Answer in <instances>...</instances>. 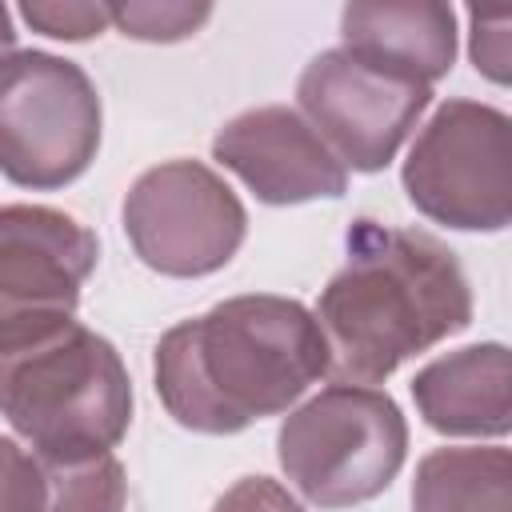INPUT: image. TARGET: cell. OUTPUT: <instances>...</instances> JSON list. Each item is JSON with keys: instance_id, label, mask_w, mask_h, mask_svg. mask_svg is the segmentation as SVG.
Wrapping results in <instances>:
<instances>
[{"instance_id": "ffe728a7", "label": "cell", "mask_w": 512, "mask_h": 512, "mask_svg": "<svg viewBox=\"0 0 512 512\" xmlns=\"http://www.w3.org/2000/svg\"><path fill=\"white\" fill-rule=\"evenodd\" d=\"M8 52H16V28H12V12L0 4V60Z\"/></svg>"}, {"instance_id": "277c9868", "label": "cell", "mask_w": 512, "mask_h": 512, "mask_svg": "<svg viewBox=\"0 0 512 512\" xmlns=\"http://www.w3.org/2000/svg\"><path fill=\"white\" fill-rule=\"evenodd\" d=\"M408 456L400 404L372 384H328L296 404L276 432L288 484L316 508H352L380 496Z\"/></svg>"}, {"instance_id": "9a60e30c", "label": "cell", "mask_w": 512, "mask_h": 512, "mask_svg": "<svg viewBox=\"0 0 512 512\" xmlns=\"http://www.w3.org/2000/svg\"><path fill=\"white\" fill-rule=\"evenodd\" d=\"M112 12V28L128 40H144V44H172V40H188L196 36L208 16L212 4H180V0H128V4H108Z\"/></svg>"}, {"instance_id": "6da1fadb", "label": "cell", "mask_w": 512, "mask_h": 512, "mask_svg": "<svg viewBox=\"0 0 512 512\" xmlns=\"http://www.w3.org/2000/svg\"><path fill=\"white\" fill-rule=\"evenodd\" d=\"M152 372L160 404L180 428L232 436L288 412L328 376V344L300 300L248 292L172 324Z\"/></svg>"}, {"instance_id": "4fadbf2b", "label": "cell", "mask_w": 512, "mask_h": 512, "mask_svg": "<svg viewBox=\"0 0 512 512\" xmlns=\"http://www.w3.org/2000/svg\"><path fill=\"white\" fill-rule=\"evenodd\" d=\"M412 512H512V456L500 444L432 448L416 464Z\"/></svg>"}, {"instance_id": "7c38bea8", "label": "cell", "mask_w": 512, "mask_h": 512, "mask_svg": "<svg viewBox=\"0 0 512 512\" xmlns=\"http://www.w3.org/2000/svg\"><path fill=\"white\" fill-rule=\"evenodd\" d=\"M340 48L416 84H436L456 60V12L448 4H344Z\"/></svg>"}, {"instance_id": "52a82bcc", "label": "cell", "mask_w": 512, "mask_h": 512, "mask_svg": "<svg viewBox=\"0 0 512 512\" xmlns=\"http://www.w3.org/2000/svg\"><path fill=\"white\" fill-rule=\"evenodd\" d=\"M124 232L140 264L160 276L220 272L244 244L248 212L232 184L200 160H164L124 196Z\"/></svg>"}, {"instance_id": "7a4b0ae2", "label": "cell", "mask_w": 512, "mask_h": 512, "mask_svg": "<svg viewBox=\"0 0 512 512\" xmlns=\"http://www.w3.org/2000/svg\"><path fill=\"white\" fill-rule=\"evenodd\" d=\"M328 372L340 384L388 380L404 360L472 324V288L456 252L420 228L356 220L348 260L316 300Z\"/></svg>"}, {"instance_id": "2e32d148", "label": "cell", "mask_w": 512, "mask_h": 512, "mask_svg": "<svg viewBox=\"0 0 512 512\" xmlns=\"http://www.w3.org/2000/svg\"><path fill=\"white\" fill-rule=\"evenodd\" d=\"M20 16L28 28L52 40H92L104 28H112L108 4H84V0H32L20 4Z\"/></svg>"}, {"instance_id": "d6986e66", "label": "cell", "mask_w": 512, "mask_h": 512, "mask_svg": "<svg viewBox=\"0 0 512 512\" xmlns=\"http://www.w3.org/2000/svg\"><path fill=\"white\" fill-rule=\"evenodd\" d=\"M212 512H304V504L272 476H244L212 504Z\"/></svg>"}, {"instance_id": "ba28073f", "label": "cell", "mask_w": 512, "mask_h": 512, "mask_svg": "<svg viewBox=\"0 0 512 512\" xmlns=\"http://www.w3.org/2000/svg\"><path fill=\"white\" fill-rule=\"evenodd\" d=\"M428 100V84L388 76L344 48L312 56L296 80V112L352 172L388 168Z\"/></svg>"}, {"instance_id": "30bf717a", "label": "cell", "mask_w": 512, "mask_h": 512, "mask_svg": "<svg viewBox=\"0 0 512 512\" xmlns=\"http://www.w3.org/2000/svg\"><path fill=\"white\" fill-rule=\"evenodd\" d=\"M212 160L240 176L264 204L336 200L348 188V168L288 104H260L232 116L212 136Z\"/></svg>"}, {"instance_id": "ac0fdd59", "label": "cell", "mask_w": 512, "mask_h": 512, "mask_svg": "<svg viewBox=\"0 0 512 512\" xmlns=\"http://www.w3.org/2000/svg\"><path fill=\"white\" fill-rule=\"evenodd\" d=\"M472 24V64L492 84H508V12H468Z\"/></svg>"}, {"instance_id": "8992f818", "label": "cell", "mask_w": 512, "mask_h": 512, "mask_svg": "<svg viewBox=\"0 0 512 512\" xmlns=\"http://www.w3.org/2000/svg\"><path fill=\"white\" fill-rule=\"evenodd\" d=\"M420 216L456 232H500L512 220V124L480 100H444L400 168Z\"/></svg>"}, {"instance_id": "9c48e42d", "label": "cell", "mask_w": 512, "mask_h": 512, "mask_svg": "<svg viewBox=\"0 0 512 512\" xmlns=\"http://www.w3.org/2000/svg\"><path fill=\"white\" fill-rule=\"evenodd\" d=\"M100 244L48 204H0V332L76 316Z\"/></svg>"}, {"instance_id": "3957f363", "label": "cell", "mask_w": 512, "mask_h": 512, "mask_svg": "<svg viewBox=\"0 0 512 512\" xmlns=\"http://www.w3.org/2000/svg\"><path fill=\"white\" fill-rule=\"evenodd\" d=\"M0 416L40 460L112 452L132 424L120 352L76 316L0 332Z\"/></svg>"}, {"instance_id": "5b68a950", "label": "cell", "mask_w": 512, "mask_h": 512, "mask_svg": "<svg viewBox=\"0 0 512 512\" xmlns=\"http://www.w3.org/2000/svg\"><path fill=\"white\" fill-rule=\"evenodd\" d=\"M100 92L76 60L16 48L0 60V176L52 192L88 172L100 152Z\"/></svg>"}, {"instance_id": "8fae6325", "label": "cell", "mask_w": 512, "mask_h": 512, "mask_svg": "<svg viewBox=\"0 0 512 512\" xmlns=\"http://www.w3.org/2000/svg\"><path fill=\"white\" fill-rule=\"evenodd\" d=\"M412 400L440 436H508L512 428V364L508 348L468 344L436 356L412 376Z\"/></svg>"}, {"instance_id": "e0dca14e", "label": "cell", "mask_w": 512, "mask_h": 512, "mask_svg": "<svg viewBox=\"0 0 512 512\" xmlns=\"http://www.w3.org/2000/svg\"><path fill=\"white\" fill-rule=\"evenodd\" d=\"M0 512H44L40 456L12 436H0Z\"/></svg>"}, {"instance_id": "5bb4252c", "label": "cell", "mask_w": 512, "mask_h": 512, "mask_svg": "<svg viewBox=\"0 0 512 512\" xmlns=\"http://www.w3.org/2000/svg\"><path fill=\"white\" fill-rule=\"evenodd\" d=\"M44 512H124V464L104 452L88 460H40Z\"/></svg>"}]
</instances>
